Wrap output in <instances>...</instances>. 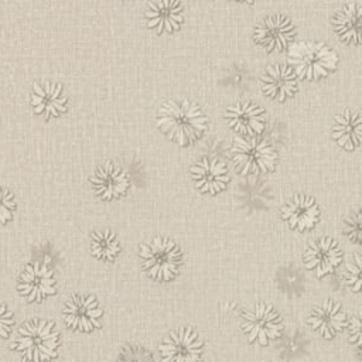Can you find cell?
I'll use <instances>...</instances> for the list:
<instances>
[{
  "label": "cell",
  "mask_w": 362,
  "mask_h": 362,
  "mask_svg": "<svg viewBox=\"0 0 362 362\" xmlns=\"http://www.w3.org/2000/svg\"><path fill=\"white\" fill-rule=\"evenodd\" d=\"M157 126L182 146L198 140L208 127L199 106L188 99L165 100L158 109Z\"/></svg>",
  "instance_id": "cell-1"
},
{
  "label": "cell",
  "mask_w": 362,
  "mask_h": 362,
  "mask_svg": "<svg viewBox=\"0 0 362 362\" xmlns=\"http://www.w3.org/2000/svg\"><path fill=\"white\" fill-rule=\"evenodd\" d=\"M59 346V332L54 322L45 320H31L18 328L13 342L27 362H47L57 356Z\"/></svg>",
  "instance_id": "cell-2"
},
{
  "label": "cell",
  "mask_w": 362,
  "mask_h": 362,
  "mask_svg": "<svg viewBox=\"0 0 362 362\" xmlns=\"http://www.w3.org/2000/svg\"><path fill=\"white\" fill-rule=\"evenodd\" d=\"M288 62L298 78L313 81L332 72L337 68L338 57L324 42L301 41L290 45Z\"/></svg>",
  "instance_id": "cell-3"
},
{
  "label": "cell",
  "mask_w": 362,
  "mask_h": 362,
  "mask_svg": "<svg viewBox=\"0 0 362 362\" xmlns=\"http://www.w3.org/2000/svg\"><path fill=\"white\" fill-rule=\"evenodd\" d=\"M140 259L147 274L160 281L174 279L182 263L178 246L168 238H153L140 246Z\"/></svg>",
  "instance_id": "cell-4"
},
{
  "label": "cell",
  "mask_w": 362,
  "mask_h": 362,
  "mask_svg": "<svg viewBox=\"0 0 362 362\" xmlns=\"http://www.w3.org/2000/svg\"><path fill=\"white\" fill-rule=\"evenodd\" d=\"M230 154L236 170L243 175L270 171L277 161L273 146L260 137H235Z\"/></svg>",
  "instance_id": "cell-5"
},
{
  "label": "cell",
  "mask_w": 362,
  "mask_h": 362,
  "mask_svg": "<svg viewBox=\"0 0 362 362\" xmlns=\"http://www.w3.org/2000/svg\"><path fill=\"white\" fill-rule=\"evenodd\" d=\"M242 331L247 342L266 346L281 337L283 320L272 305L256 303L243 313Z\"/></svg>",
  "instance_id": "cell-6"
},
{
  "label": "cell",
  "mask_w": 362,
  "mask_h": 362,
  "mask_svg": "<svg viewBox=\"0 0 362 362\" xmlns=\"http://www.w3.org/2000/svg\"><path fill=\"white\" fill-rule=\"evenodd\" d=\"M161 362H202L204 342L191 327L171 331L158 346Z\"/></svg>",
  "instance_id": "cell-7"
},
{
  "label": "cell",
  "mask_w": 362,
  "mask_h": 362,
  "mask_svg": "<svg viewBox=\"0 0 362 362\" xmlns=\"http://www.w3.org/2000/svg\"><path fill=\"white\" fill-rule=\"evenodd\" d=\"M103 310L95 296L90 294H74L64 307L65 324L82 332H90L99 327Z\"/></svg>",
  "instance_id": "cell-8"
},
{
  "label": "cell",
  "mask_w": 362,
  "mask_h": 362,
  "mask_svg": "<svg viewBox=\"0 0 362 362\" xmlns=\"http://www.w3.org/2000/svg\"><path fill=\"white\" fill-rule=\"evenodd\" d=\"M296 30L288 17L273 14L266 17L255 30V41L267 51H281L294 40Z\"/></svg>",
  "instance_id": "cell-9"
},
{
  "label": "cell",
  "mask_w": 362,
  "mask_h": 362,
  "mask_svg": "<svg viewBox=\"0 0 362 362\" xmlns=\"http://www.w3.org/2000/svg\"><path fill=\"white\" fill-rule=\"evenodd\" d=\"M18 293L27 301H41L57 291L54 273L42 263L27 264L18 279Z\"/></svg>",
  "instance_id": "cell-10"
},
{
  "label": "cell",
  "mask_w": 362,
  "mask_h": 362,
  "mask_svg": "<svg viewBox=\"0 0 362 362\" xmlns=\"http://www.w3.org/2000/svg\"><path fill=\"white\" fill-rule=\"evenodd\" d=\"M342 260V252L337 242L328 236H322L308 243L304 252V264L313 270L317 277H324L335 270Z\"/></svg>",
  "instance_id": "cell-11"
},
{
  "label": "cell",
  "mask_w": 362,
  "mask_h": 362,
  "mask_svg": "<svg viewBox=\"0 0 362 362\" xmlns=\"http://www.w3.org/2000/svg\"><path fill=\"white\" fill-rule=\"evenodd\" d=\"M223 117L232 130L249 137H257L264 130L263 109L247 100L228 106Z\"/></svg>",
  "instance_id": "cell-12"
},
{
  "label": "cell",
  "mask_w": 362,
  "mask_h": 362,
  "mask_svg": "<svg viewBox=\"0 0 362 362\" xmlns=\"http://www.w3.org/2000/svg\"><path fill=\"white\" fill-rule=\"evenodd\" d=\"M307 322L320 337L332 339L346 327L348 320L341 304L334 300H324L313 308Z\"/></svg>",
  "instance_id": "cell-13"
},
{
  "label": "cell",
  "mask_w": 362,
  "mask_h": 362,
  "mask_svg": "<svg viewBox=\"0 0 362 362\" xmlns=\"http://www.w3.org/2000/svg\"><path fill=\"white\" fill-rule=\"evenodd\" d=\"M90 184L99 198L116 199L126 194L129 188V175L117 164L106 161L93 171Z\"/></svg>",
  "instance_id": "cell-14"
},
{
  "label": "cell",
  "mask_w": 362,
  "mask_h": 362,
  "mask_svg": "<svg viewBox=\"0 0 362 362\" xmlns=\"http://www.w3.org/2000/svg\"><path fill=\"white\" fill-rule=\"evenodd\" d=\"M260 86L266 96L283 102L296 93L297 79L290 66L274 64L266 66L260 76Z\"/></svg>",
  "instance_id": "cell-15"
},
{
  "label": "cell",
  "mask_w": 362,
  "mask_h": 362,
  "mask_svg": "<svg viewBox=\"0 0 362 362\" xmlns=\"http://www.w3.org/2000/svg\"><path fill=\"white\" fill-rule=\"evenodd\" d=\"M189 173L195 187L209 194L222 191L229 181L225 164L212 157H202L199 161L191 165Z\"/></svg>",
  "instance_id": "cell-16"
},
{
  "label": "cell",
  "mask_w": 362,
  "mask_h": 362,
  "mask_svg": "<svg viewBox=\"0 0 362 362\" xmlns=\"http://www.w3.org/2000/svg\"><path fill=\"white\" fill-rule=\"evenodd\" d=\"M31 105L37 115L57 117L66 110V98L62 93V86L52 81H41L33 85Z\"/></svg>",
  "instance_id": "cell-17"
},
{
  "label": "cell",
  "mask_w": 362,
  "mask_h": 362,
  "mask_svg": "<svg viewBox=\"0 0 362 362\" xmlns=\"http://www.w3.org/2000/svg\"><path fill=\"white\" fill-rule=\"evenodd\" d=\"M281 218L298 230L311 229L320 219V209L314 198L297 194L288 199L280 209Z\"/></svg>",
  "instance_id": "cell-18"
},
{
  "label": "cell",
  "mask_w": 362,
  "mask_h": 362,
  "mask_svg": "<svg viewBox=\"0 0 362 362\" xmlns=\"http://www.w3.org/2000/svg\"><path fill=\"white\" fill-rule=\"evenodd\" d=\"M147 27L160 33H173L182 24V4L180 1H150L144 13Z\"/></svg>",
  "instance_id": "cell-19"
},
{
  "label": "cell",
  "mask_w": 362,
  "mask_h": 362,
  "mask_svg": "<svg viewBox=\"0 0 362 362\" xmlns=\"http://www.w3.org/2000/svg\"><path fill=\"white\" fill-rule=\"evenodd\" d=\"M362 117L358 112L345 110L334 117L331 136L345 150H354L361 144Z\"/></svg>",
  "instance_id": "cell-20"
},
{
  "label": "cell",
  "mask_w": 362,
  "mask_h": 362,
  "mask_svg": "<svg viewBox=\"0 0 362 362\" xmlns=\"http://www.w3.org/2000/svg\"><path fill=\"white\" fill-rule=\"evenodd\" d=\"M362 3H349L338 10L332 18V25L339 40L348 44L361 42Z\"/></svg>",
  "instance_id": "cell-21"
},
{
  "label": "cell",
  "mask_w": 362,
  "mask_h": 362,
  "mask_svg": "<svg viewBox=\"0 0 362 362\" xmlns=\"http://www.w3.org/2000/svg\"><path fill=\"white\" fill-rule=\"evenodd\" d=\"M120 250L119 240L110 229H100L92 233L90 252L95 257L102 260H112Z\"/></svg>",
  "instance_id": "cell-22"
},
{
  "label": "cell",
  "mask_w": 362,
  "mask_h": 362,
  "mask_svg": "<svg viewBox=\"0 0 362 362\" xmlns=\"http://www.w3.org/2000/svg\"><path fill=\"white\" fill-rule=\"evenodd\" d=\"M307 339L300 332H290L284 338H281V342L279 345V352L281 358L286 359H294L298 358L305 352Z\"/></svg>",
  "instance_id": "cell-23"
},
{
  "label": "cell",
  "mask_w": 362,
  "mask_h": 362,
  "mask_svg": "<svg viewBox=\"0 0 362 362\" xmlns=\"http://www.w3.org/2000/svg\"><path fill=\"white\" fill-rule=\"evenodd\" d=\"M117 362H154V356L141 345L126 344L117 355Z\"/></svg>",
  "instance_id": "cell-24"
},
{
  "label": "cell",
  "mask_w": 362,
  "mask_h": 362,
  "mask_svg": "<svg viewBox=\"0 0 362 362\" xmlns=\"http://www.w3.org/2000/svg\"><path fill=\"white\" fill-rule=\"evenodd\" d=\"M361 262H362L361 256L355 255L354 259L348 262L345 266V283L354 293H359L361 290V274H362Z\"/></svg>",
  "instance_id": "cell-25"
},
{
  "label": "cell",
  "mask_w": 362,
  "mask_h": 362,
  "mask_svg": "<svg viewBox=\"0 0 362 362\" xmlns=\"http://www.w3.org/2000/svg\"><path fill=\"white\" fill-rule=\"evenodd\" d=\"M344 230L351 240H354L356 243L362 242V222H361V211L359 209H356L354 214H351L345 219Z\"/></svg>",
  "instance_id": "cell-26"
},
{
  "label": "cell",
  "mask_w": 362,
  "mask_h": 362,
  "mask_svg": "<svg viewBox=\"0 0 362 362\" xmlns=\"http://www.w3.org/2000/svg\"><path fill=\"white\" fill-rule=\"evenodd\" d=\"M16 199L13 194L0 187V223L8 222L16 212Z\"/></svg>",
  "instance_id": "cell-27"
},
{
  "label": "cell",
  "mask_w": 362,
  "mask_h": 362,
  "mask_svg": "<svg viewBox=\"0 0 362 362\" xmlns=\"http://www.w3.org/2000/svg\"><path fill=\"white\" fill-rule=\"evenodd\" d=\"M346 325H348V339L359 352L361 342H362V329H361L362 322H361V317L359 315H354Z\"/></svg>",
  "instance_id": "cell-28"
},
{
  "label": "cell",
  "mask_w": 362,
  "mask_h": 362,
  "mask_svg": "<svg viewBox=\"0 0 362 362\" xmlns=\"http://www.w3.org/2000/svg\"><path fill=\"white\" fill-rule=\"evenodd\" d=\"M13 325H14L13 313L4 304L0 303V338L8 337Z\"/></svg>",
  "instance_id": "cell-29"
}]
</instances>
